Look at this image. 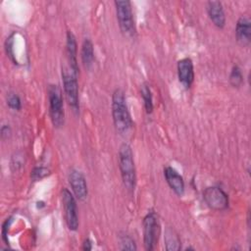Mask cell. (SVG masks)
Segmentation results:
<instances>
[{
    "label": "cell",
    "mask_w": 251,
    "mask_h": 251,
    "mask_svg": "<svg viewBox=\"0 0 251 251\" xmlns=\"http://www.w3.org/2000/svg\"><path fill=\"white\" fill-rule=\"evenodd\" d=\"M112 117L117 132L121 135H126L133 124L127 108L125 92L121 88H116L112 95Z\"/></svg>",
    "instance_id": "1"
},
{
    "label": "cell",
    "mask_w": 251,
    "mask_h": 251,
    "mask_svg": "<svg viewBox=\"0 0 251 251\" xmlns=\"http://www.w3.org/2000/svg\"><path fill=\"white\" fill-rule=\"evenodd\" d=\"M119 168L125 187L132 192L136 183V172L131 147L126 142L119 148Z\"/></svg>",
    "instance_id": "2"
},
{
    "label": "cell",
    "mask_w": 251,
    "mask_h": 251,
    "mask_svg": "<svg viewBox=\"0 0 251 251\" xmlns=\"http://www.w3.org/2000/svg\"><path fill=\"white\" fill-rule=\"evenodd\" d=\"M77 75L69 65L62 67V79L64 93L68 104L75 113L79 111L78 102V82Z\"/></svg>",
    "instance_id": "3"
},
{
    "label": "cell",
    "mask_w": 251,
    "mask_h": 251,
    "mask_svg": "<svg viewBox=\"0 0 251 251\" xmlns=\"http://www.w3.org/2000/svg\"><path fill=\"white\" fill-rule=\"evenodd\" d=\"M47 94L51 122L56 128H60L63 126L65 122L62 89L57 84H50L47 89Z\"/></svg>",
    "instance_id": "4"
},
{
    "label": "cell",
    "mask_w": 251,
    "mask_h": 251,
    "mask_svg": "<svg viewBox=\"0 0 251 251\" xmlns=\"http://www.w3.org/2000/svg\"><path fill=\"white\" fill-rule=\"evenodd\" d=\"M116 14L119 23L120 29L125 36L130 37L135 33V25L133 21V14L131 9V3L127 0L115 1Z\"/></svg>",
    "instance_id": "5"
},
{
    "label": "cell",
    "mask_w": 251,
    "mask_h": 251,
    "mask_svg": "<svg viewBox=\"0 0 251 251\" xmlns=\"http://www.w3.org/2000/svg\"><path fill=\"white\" fill-rule=\"evenodd\" d=\"M143 244L148 251L153 250L158 243L161 233V226L155 212H149L143 218Z\"/></svg>",
    "instance_id": "6"
},
{
    "label": "cell",
    "mask_w": 251,
    "mask_h": 251,
    "mask_svg": "<svg viewBox=\"0 0 251 251\" xmlns=\"http://www.w3.org/2000/svg\"><path fill=\"white\" fill-rule=\"evenodd\" d=\"M61 199L64 207V215L67 226L70 230L75 231L78 228V217L75 195L68 188H63L61 192Z\"/></svg>",
    "instance_id": "7"
},
{
    "label": "cell",
    "mask_w": 251,
    "mask_h": 251,
    "mask_svg": "<svg viewBox=\"0 0 251 251\" xmlns=\"http://www.w3.org/2000/svg\"><path fill=\"white\" fill-rule=\"evenodd\" d=\"M203 199L206 205L215 211H224L228 207L227 194L218 186H209L203 191Z\"/></svg>",
    "instance_id": "8"
},
{
    "label": "cell",
    "mask_w": 251,
    "mask_h": 251,
    "mask_svg": "<svg viewBox=\"0 0 251 251\" xmlns=\"http://www.w3.org/2000/svg\"><path fill=\"white\" fill-rule=\"evenodd\" d=\"M69 182L74 192V195L78 200H84L87 197V194H88L87 183L81 172L73 169L69 174Z\"/></svg>",
    "instance_id": "9"
},
{
    "label": "cell",
    "mask_w": 251,
    "mask_h": 251,
    "mask_svg": "<svg viewBox=\"0 0 251 251\" xmlns=\"http://www.w3.org/2000/svg\"><path fill=\"white\" fill-rule=\"evenodd\" d=\"M177 77L179 82L189 88L194 81V66L190 58H183L177 62Z\"/></svg>",
    "instance_id": "10"
},
{
    "label": "cell",
    "mask_w": 251,
    "mask_h": 251,
    "mask_svg": "<svg viewBox=\"0 0 251 251\" xmlns=\"http://www.w3.org/2000/svg\"><path fill=\"white\" fill-rule=\"evenodd\" d=\"M235 37L242 46H249L251 41V22L246 16H241L235 26Z\"/></svg>",
    "instance_id": "11"
},
{
    "label": "cell",
    "mask_w": 251,
    "mask_h": 251,
    "mask_svg": "<svg viewBox=\"0 0 251 251\" xmlns=\"http://www.w3.org/2000/svg\"><path fill=\"white\" fill-rule=\"evenodd\" d=\"M164 176L170 188L177 195L182 196L184 193V180L183 177L172 167L164 169Z\"/></svg>",
    "instance_id": "12"
},
{
    "label": "cell",
    "mask_w": 251,
    "mask_h": 251,
    "mask_svg": "<svg viewBox=\"0 0 251 251\" xmlns=\"http://www.w3.org/2000/svg\"><path fill=\"white\" fill-rule=\"evenodd\" d=\"M208 16L214 25L223 28L226 25V15L223 4L220 1H209L206 5Z\"/></svg>",
    "instance_id": "13"
},
{
    "label": "cell",
    "mask_w": 251,
    "mask_h": 251,
    "mask_svg": "<svg viewBox=\"0 0 251 251\" xmlns=\"http://www.w3.org/2000/svg\"><path fill=\"white\" fill-rule=\"evenodd\" d=\"M66 54L69 66L78 74V64H77V47H76V40L74 33L71 30L67 31L66 37Z\"/></svg>",
    "instance_id": "14"
},
{
    "label": "cell",
    "mask_w": 251,
    "mask_h": 251,
    "mask_svg": "<svg viewBox=\"0 0 251 251\" xmlns=\"http://www.w3.org/2000/svg\"><path fill=\"white\" fill-rule=\"evenodd\" d=\"M80 58H81L83 67L86 70H89L94 62V48L89 38H85L82 42L81 50H80Z\"/></svg>",
    "instance_id": "15"
},
{
    "label": "cell",
    "mask_w": 251,
    "mask_h": 251,
    "mask_svg": "<svg viewBox=\"0 0 251 251\" xmlns=\"http://www.w3.org/2000/svg\"><path fill=\"white\" fill-rule=\"evenodd\" d=\"M164 241H165V248L168 251H178L181 248L180 238L173 227L168 226L165 229Z\"/></svg>",
    "instance_id": "16"
},
{
    "label": "cell",
    "mask_w": 251,
    "mask_h": 251,
    "mask_svg": "<svg viewBox=\"0 0 251 251\" xmlns=\"http://www.w3.org/2000/svg\"><path fill=\"white\" fill-rule=\"evenodd\" d=\"M140 95L142 97L146 113L151 114L153 112V108H154L153 96H152L151 89H150L149 85L146 82H144L140 87Z\"/></svg>",
    "instance_id": "17"
},
{
    "label": "cell",
    "mask_w": 251,
    "mask_h": 251,
    "mask_svg": "<svg viewBox=\"0 0 251 251\" xmlns=\"http://www.w3.org/2000/svg\"><path fill=\"white\" fill-rule=\"evenodd\" d=\"M228 81L232 87H236V88L240 87L241 84L243 83V75L238 66L235 65L232 67L230 74H229Z\"/></svg>",
    "instance_id": "18"
},
{
    "label": "cell",
    "mask_w": 251,
    "mask_h": 251,
    "mask_svg": "<svg viewBox=\"0 0 251 251\" xmlns=\"http://www.w3.org/2000/svg\"><path fill=\"white\" fill-rule=\"evenodd\" d=\"M120 244L122 250H136V245L134 240L126 233L120 235Z\"/></svg>",
    "instance_id": "19"
},
{
    "label": "cell",
    "mask_w": 251,
    "mask_h": 251,
    "mask_svg": "<svg viewBox=\"0 0 251 251\" xmlns=\"http://www.w3.org/2000/svg\"><path fill=\"white\" fill-rule=\"evenodd\" d=\"M25 164V157L22 152H17L15 153L12 158H11V169L14 172L19 171L20 169L23 168Z\"/></svg>",
    "instance_id": "20"
},
{
    "label": "cell",
    "mask_w": 251,
    "mask_h": 251,
    "mask_svg": "<svg viewBox=\"0 0 251 251\" xmlns=\"http://www.w3.org/2000/svg\"><path fill=\"white\" fill-rule=\"evenodd\" d=\"M49 174H50V171H49L47 168L42 167V166H39V167L33 168V170L31 171L30 176H31V178H32L34 181H36V180H40V179H42L43 177L47 176Z\"/></svg>",
    "instance_id": "21"
},
{
    "label": "cell",
    "mask_w": 251,
    "mask_h": 251,
    "mask_svg": "<svg viewBox=\"0 0 251 251\" xmlns=\"http://www.w3.org/2000/svg\"><path fill=\"white\" fill-rule=\"evenodd\" d=\"M7 104H8V106L11 109L16 110V111H19L22 108L21 98L16 93H9L8 94V96H7Z\"/></svg>",
    "instance_id": "22"
},
{
    "label": "cell",
    "mask_w": 251,
    "mask_h": 251,
    "mask_svg": "<svg viewBox=\"0 0 251 251\" xmlns=\"http://www.w3.org/2000/svg\"><path fill=\"white\" fill-rule=\"evenodd\" d=\"M0 134H1V138L3 140L9 139L11 137V134H12V129H11L10 126L9 125H3L2 127H1V130H0Z\"/></svg>",
    "instance_id": "23"
},
{
    "label": "cell",
    "mask_w": 251,
    "mask_h": 251,
    "mask_svg": "<svg viewBox=\"0 0 251 251\" xmlns=\"http://www.w3.org/2000/svg\"><path fill=\"white\" fill-rule=\"evenodd\" d=\"M11 222H12V217H10L9 219H7V220L5 221V223L3 224V227H2V237H3V240H4L5 242H7V244H8L7 230H8V227H9Z\"/></svg>",
    "instance_id": "24"
},
{
    "label": "cell",
    "mask_w": 251,
    "mask_h": 251,
    "mask_svg": "<svg viewBox=\"0 0 251 251\" xmlns=\"http://www.w3.org/2000/svg\"><path fill=\"white\" fill-rule=\"evenodd\" d=\"M82 249H83V250H86V251L92 249V242H91V240H90L89 238L84 239V241H83V243H82Z\"/></svg>",
    "instance_id": "25"
}]
</instances>
